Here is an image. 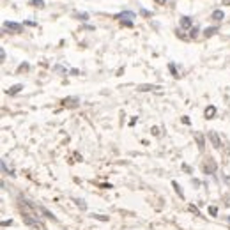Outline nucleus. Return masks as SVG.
Listing matches in <instances>:
<instances>
[{"mask_svg":"<svg viewBox=\"0 0 230 230\" xmlns=\"http://www.w3.org/2000/svg\"><path fill=\"white\" fill-rule=\"evenodd\" d=\"M152 89H158L156 85H138V90H152Z\"/></svg>","mask_w":230,"mask_h":230,"instance_id":"4468645a","label":"nucleus"},{"mask_svg":"<svg viewBox=\"0 0 230 230\" xmlns=\"http://www.w3.org/2000/svg\"><path fill=\"white\" fill-rule=\"evenodd\" d=\"M209 213H211V214L214 216V214H216V207H211V209H209Z\"/></svg>","mask_w":230,"mask_h":230,"instance_id":"4be33fe9","label":"nucleus"},{"mask_svg":"<svg viewBox=\"0 0 230 230\" xmlns=\"http://www.w3.org/2000/svg\"><path fill=\"white\" fill-rule=\"evenodd\" d=\"M29 4H30L32 7H39V9H41V7H44V0H30Z\"/></svg>","mask_w":230,"mask_h":230,"instance_id":"9d476101","label":"nucleus"},{"mask_svg":"<svg viewBox=\"0 0 230 230\" xmlns=\"http://www.w3.org/2000/svg\"><path fill=\"white\" fill-rule=\"evenodd\" d=\"M204 170H205V172H209V174H213V172L216 170V165H214V161H209V167H207V165H204Z\"/></svg>","mask_w":230,"mask_h":230,"instance_id":"9b49d317","label":"nucleus"},{"mask_svg":"<svg viewBox=\"0 0 230 230\" xmlns=\"http://www.w3.org/2000/svg\"><path fill=\"white\" fill-rule=\"evenodd\" d=\"M195 138H197V142H198V147H200V151H204V136H202L200 133H195Z\"/></svg>","mask_w":230,"mask_h":230,"instance_id":"f8f14e48","label":"nucleus"},{"mask_svg":"<svg viewBox=\"0 0 230 230\" xmlns=\"http://www.w3.org/2000/svg\"><path fill=\"white\" fill-rule=\"evenodd\" d=\"M7 30H13V32H21L23 27L20 25V23H14V21H6V25H4Z\"/></svg>","mask_w":230,"mask_h":230,"instance_id":"f03ea898","label":"nucleus"},{"mask_svg":"<svg viewBox=\"0 0 230 230\" xmlns=\"http://www.w3.org/2000/svg\"><path fill=\"white\" fill-rule=\"evenodd\" d=\"M21 89H23V85H21V83H18V85H13V87L7 90V94H9V96H14V94H18V92H20Z\"/></svg>","mask_w":230,"mask_h":230,"instance_id":"6e6552de","label":"nucleus"},{"mask_svg":"<svg viewBox=\"0 0 230 230\" xmlns=\"http://www.w3.org/2000/svg\"><path fill=\"white\" fill-rule=\"evenodd\" d=\"M78 103H80V99L78 98H66V99H62V105L64 106H78Z\"/></svg>","mask_w":230,"mask_h":230,"instance_id":"20e7f679","label":"nucleus"},{"mask_svg":"<svg viewBox=\"0 0 230 230\" xmlns=\"http://www.w3.org/2000/svg\"><path fill=\"white\" fill-rule=\"evenodd\" d=\"M193 27V20L190 16H182L181 18V29H191Z\"/></svg>","mask_w":230,"mask_h":230,"instance_id":"7ed1b4c3","label":"nucleus"},{"mask_svg":"<svg viewBox=\"0 0 230 230\" xmlns=\"http://www.w3.org/2000/svg\"><path fill=\"white\" fill-rule=\"evenodd\" d=\"M23 69H29V66H27V64H21V66H20V71H23Z\"/></svg>","mask_w":230,"mask_h":230,"instance_id":"412c9836","label":"nucleus"},{"mask_svg":"<svg viewBox=\"0 0 230 230\" xmlns=\"http://www.w3.org/2000/svg\"><path fill=\"white\" fill-rule=\"evenodd\" d=\"M197 36H198V27H191V29H190V37L195 39Z\"/></svg>","mask_w":230,"mask_h":230,"instance_id":"2eb2a0df","label":"nucleus"},{"mask_svg":"<svg viewBox=\"0 0 230 230\" xmlns=\"http://www.w3.org/2000/svg\"><path fill=\"white\" fill-rule=\"evenodd\" d=\"M115 18L122 21V18H136V14H135V13H131V11H124V13H119V14H115Z\"/></svg>","mask_w":230,"mask_h":230,"instance_id":"423d86ee","label":"nucleus"},{"mask_svg":"<svg viewBox=\"0 0 230 230\" xmlns=\"http://www.w3.org/2000/svg\"><path fill=\"white\" fill-rule=\"evenodd\" d=\"M225 18V13L221 11V9H216V11H213V14H211V20H214V21H221Z\"/></svg>","mask_w":230,"mask_h":230,"instance_id":"39448f33","label":"nucleus"},{"mask_svg":"<svg viewBox=\"0 0 230 230\" xmlns=\"http://www.w3.org/2000/svg\"><path fill=\"white\" fill-rule=\"evenodd\" d=\"M122 25H124V27H131V25H133V23H131L129 20H124V21H122Z\"/></svg>","mask_w":230,"mask_h":230,"instance_id":"aec40b11","label":"nucleus"},{"mask_svg":"<svg viewBox=\"0 0 230 230\" xmlns=\"http://www.w3.org/2000/svg\"><path fill=\"white\" fill-rule=\"evenodd\" d=\"M216 32H218V27H209V29L204 30V36H205V37H211V36H214Z\"/></svg>","mask_w":230,"mask_h":230,"instance_id":"1a4fd4ad","label":"nucleus"},{"mask_svg":"<svg viewBox=\"0 0 230 230\" xmlns=\"http://www.w3.org/2000/svg\"><path fill=\"white\" fill-rule=\"evenodd\" d=\"M209 140H211L214 149H221V140H220V136H218L216 131H209Z\"/></svg>","mask_w":230,"mask_h":230,"instance_id":"f257e3e1","label":"nucleus"},{"mask_svg":"<svg viewBox=\"0 0 230 230\" xmlns=\"http://www.w3.org/2000/svg\"><path fill=\"white\" fill-rule=\"evenodd\" d=\"M140 13H142V16H145V18H151V16H152V13H151V11H147V9H142Z\"/></svg>","mask_w":230,"mask_h":230,"instance_id":"dca6fc26","label":"nucleus"},{"mask_svg":"<svg viewBox=\"0 0 230 230\" xmlns=\"http://www.w3.org/2000/svg\"><path fill=\"white\" fill-rule=\"evenodd\" d=\"M172 184H174V188H175V191H177V193H179V195H181V197H184V195H182V191H181V188H179V184H177V182H175V181H174V182H172Z\"/></svg>","mask_w":230,"mask_h":230,"instance_id":"f3484780","label":"nucleus"},{"mask_svg":"<svg viewBox=\"0 0 230 230\" xmlns=\"http://www.w3.org/2000/svg\"><path fill=\"white\" fill-rule=\"evenodd\" d=\"M168 67H170V71H172V75H174V76H179V75H177V71H175V66H174V64H170Z\"/></svg>","mask_w":230,"mask_h":230,"instance_id":"a211bd4d","label":"nucleus"},{"mask_svg":"<svg viewBox=\"0 0 230 230\" xmlns=\"http://www.w3.org/2000/svg\"><path fill=\"white\" fill-rule=\"evenodd\" d=\"M221 4L223 6H230V0H221Z\"/></svg>","mask_w":230,"mask_h":230,"instance_id":"5701e85b","label":"nucleus"},{"mask_svg":"<svg viewBox=\"0 0 230 230\" xmlns=\"http://www.w3.org/2000/svg\"><path fill=\"white\" fill-rule=\"evenodd\" d=\"M154 4H158V6H165V4H167V0H154Z\"/></svg>","mask_w":230,"mask_h":230,"instance_id":"6ab92c4d","label":"nucleus"},{"mask_svg":"<svg viewBox=\"0 0 230 230\" xmlns=\"http://www.w3.org/2000/svg\"><path fill=\"white\" fill-rule=\"evenodd\" d=\"M214 115H216V108H214L213 105L205 108V119H213V117H214Z\"/></svg>","mask_w":230,"mask_h":230,"instance_id":"0eeeda50","label":"nucleus"},{"mask_svg":"<svg viewBox=\"0 0 230 230\" xmlns=\"http://www.w3.org/2000/svg\"><path fill=\"white\" fill-rule=\"evenodd\" d=\"M75 18L85 21V20H89V14H87V13H75Z\"/></svg>","mask_w":230,"mask_h":230,"instance_id":"ddd939ff","label":"nucleus"}]
</instances>
